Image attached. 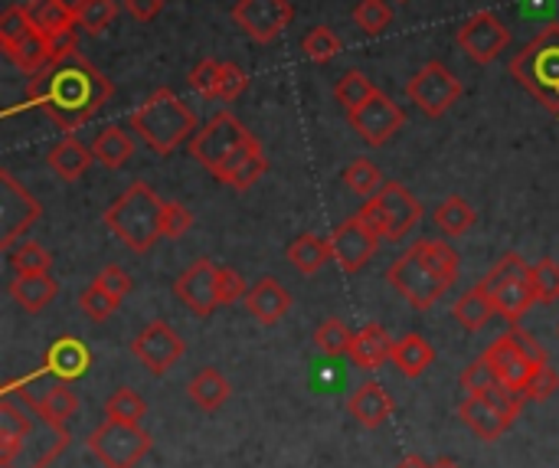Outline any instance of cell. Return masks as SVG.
<instances>
[{"mask_svg":"<svg viewBox=\"0 0 559 468\" xmlns=\"http://www.w3.org/2000/svg\"><path fill=\"white\" fill-rule=\"evenodd\" d=\"M111 95H115L111 79H105V72H98L72 46L62 56H56L43 72L33 75L26 105L43 108L66 134H72L75 128L92 121L98 108L111 102Z\"/></svg>","mask_w":559,"mask_h":468,"instance_id":"6da1fadb","label":"cell"},{"mask_svg":"<svg viewBox=\"0 0 559 468\" xmlns=\"http://www.w3.org/2000/svg\"><path fill=\"white\" fill-rule=\"evenodd\" d=\"M265 167H269V161H265V154H262V144L252 141L249 148H242V151L216 174V180L226 184V187H233V190H249V187L265 174Z\"/></svg>","mask_w":559,"mask_h":468,"instance_id":"603a6c76","label":"cell"},{"mask_svg":"<svg viewBox=\"0 0 559 468\" xmlns=\"http://www.w3.org/2000/svg\"><path fill=\"white\" fill-rule=\"evenodd\" d=\"M39 217H43L39 200L10 171H0V249H13V243Z\"/></svg>","mask_w":559,"mask_h":468,"instance_id":"30bf717a","label":"cell"},{"mask_svg":"<svg viewBox=\"0 0 559 468\" xmlns=\"http://www.w3.org/2000/svg\"><path fill=\"white\" fill-rule=\"evenodd\" d=\"M219 75H223V62L216 59H200L190 69V85L203 95V98H219Z\"/></svg>","mask_w":559,"mask_h":468,"instance_id":"c3c4849f","label":"cell"},{"mask_svg":"<svg viewBox=\"0 0 559 468\" xmlns=\"http://www.w3.org/2000/svg\"><path fill=\"white\" fill-rule=\"evenodd\" d=\"M75 410H79V400H75V394L66 387V381H62V384L46 387L43 400L36 403L39 420H43V423H49V426H66V420H72V417H75Z\"/></svg>","mask_w":559,"mask_h":468,"instance_id":"836d02e7","label":"cell"},{"mask_svg":"<svg viewBox=\"0 0 559 468\" xmlns=\"http://www.w3.org/2000/svg\"><path fill=\"white\" fill-rule=\"evenodd\" d=\"M164 200L151 190V184L134 180L102 217V223L138 256L151 253V246L164 236L160 233Z\"/></svg>","mask_w":559,"mask_h":468,"instance_id":"7a4b0ae2","label":"cell"},{"mask_svg":"<svg viewBox=\"0 0 559 468\" xmlns=\"http://www.w3.org/2000/svg\"><path fill=\"white\" fill-rule=\"evenodd\" d=\"M455 39H459V49H462L472 62L488 66V62H495V59L511 46V26H508L498 13L478 10V13H472V16L459 26Z\"/></svg>","mask_w":559,"mask_h":468,"instance_id":"9c48e42d","label":"cell"},{"mask_svg":"<svg viewBox=\"0 0 559 468\" xmlns=\"http://www.w3.org/2000/svg\"><path fill=\"white\" fill-rule=\"evenodd\" d=\"M481 358L491 364V371L498 374V381H501L504 387L518 390V394H524V387H527V381H531L534 367H540V364H531V361L514 348V341H511L508 335H504V338H498V341H495Z\"/></svg>","mask_w":559,"mask_h":468,"instance_id":"d6986e66","label":"cell"},{"mask_svg":"<svg viewBox=\"0 0 559 468\" xmlns=\"http://www.w3.org/2000/svg\"><path fill=\"white\" fill-rule=\"evenodd\" d=\"M393 468H432L426 459H419V456H406V459H400Z\"/></svg>","mask_w":559,"mask_h":468,"instance_id":"680465c9","label":"cell"},{"mask_svg":"<svg viewBox=\"0 0 559 468\" xmlns=\"http://www.w3.org/2000/svg\"><path fill=\"white\" fill-rule=\"evenodd\" d=\"M95 282H98L102 289H108L115 299H124V295L134 289V282L128 279V272H124L121 266H105V269L95 276Z\"/></svg>","mask_w":559,"mask_h":468,"instance_id":"9f6ffc18","label":"cell"},{"mask_svg":"<svg viewBox=\"0 0 559 468\" xmlns=\"http://www.w3.org/2000/svg\"><path fill=\"white\" fill-rule=\"evenodd\" d=\"M301 52H305L311 62L324 66V62H331V59L341 52V39H337V33H334L331 26H314V30L301 39Z\"/></svg>","mask_w":559,"mask_h":468,"instance_id":"7bdbcfd3","label":"cell"},{"mask_svg":"<svg viewBox=\"0 0 559 468\" xmlns=\"http://www.w3.org/2000/svg\"><path fill=\"white\" fill-rule=\"evenodd\" d=\"M495 384H501L498 381V374L491 371V364L485 361V358H478V361H472L465 371H462V390L472 397V394H485V390H491Z\"/></svg>","mask_w":559,"mask_h":468,"instance_id":"681fc988","label":"cell"},{"mask_svg":"<svg viewBox=\"0 0 559 468\" xmlns=\"http://www.w3.org/2000/svg\"><path fill=\"white\" fill-rule=\"evenodd\" d=\"M216 276H219V266H213L210 259H197V262L174 282L177 299H180L197 318H210V315L219 308Z\"/></svg>","mask_w":559,"mask_h":468,"instance_id":"2e32d148","label":"cell"},{"mask_svg":"<svg viewBox=\"0 0 559 468\" xmlns=\"http://www.w3.org/2000/svg\"><path fill=\"white\" fill-rule=\"evenodd\" d=\"M380 207V223H383V239H403L409 236V230L423 220V203L400 184V180H386L383 190L373 197Z\"/></svg>","mask_w":559,"mask_h":468,"instance_id":"9a60e30c","label":"cell"},{"mask_svg":"<svg viewBox=\"0 0 559 468\" xmlns=\"http://www.w3.org/2000/svg\"><path fill=\"white\" fill-rule=\"evenodd\" d=\"M75 13H79V26L92 36H98L105 26L115 23L118 16V3L115 0H75Z\"/></svg>","mask_w":559,"mask_h":468,"instance_id":"ab89813d","label":"cell"},{"mask_svg":"<svg viewBox=\"0 0 559 468\" xmlns=\"http://www.w3.org/2000/svg\"><path fill=\"white\" fill-rule=\"evenodd\" d=\"M121 299H115L108 289H102L98 282H92L82 295H79V308L92 318V321H108L118 312Z\"/></svg>","mask_w":559,"mask_h":468,"instance_id":"bcb514c9","label":"cell"},{"mask_svg":"<svg viewBox=\"0 0 559 468\" xmlns=\"http://www.w3.org/2000/svg\"><path fill=\"white\" fill-rule=\"evenodd\" d=\"M10 468H13V466H10Z\"/></svg>","mask_w":559,"mask_h":468,"instance_id":"be15d7a7","label":"cell"},{"mask_svg":"<svg viewBox=\"0 0 559 468\" xmlns=\"http://www.w3.org/2000/svg\"><path fill=\"white\" fill-rule=\"evenodd\" d=\"M436 351L423 335H406L393 344V364L406 374V377H419L432 367Z\"/></svg>","mask_w":559,"mask_h":468,"instance_id":"d6a6232c","label":"cell"},{"mask_svg":"<svg viewBox=\"0 0 559 468\" xmlns=\"http://www.w3.org/2000/svg\"><path fill=\"white\" fill-rule=\"evenodd\" d=\"M373 92H377V85H373L360 69L344 72V75H341V82L334 85V98H337V105H341L344 112H354V108H357V105H364Z\"/></svg>","mask_w":559,"mask_h":468,"instance_id":"74e56055","label":"cell"},{"mask_svg":"<svg viewBox=\"0 0 559 468\" xmlns=\"http://www.w3.org/2000/svg\"><path fill=\"white\" fill-rule=\"evenodd\" d=\"M328 239H331V253H334V262L341 266V272L354 276V272H360V269L377 256L383 236H380L370 223H364V220L354 213V217L344 220Z\"/></svg>","mask_w":559,"mask_h":468,"instance_id":"7c38bea8","label":"cell"},{"mask_svg":"<svg viewBox=\"0 0 559 468\" xmlns=\"http://www.w3.org/2000/svg\"><path fill=\"white\" fill-rule=\"evenodd\" d=\"M10 295L26 315H36L59 295V282L49 272H26L10 282Z\"/></svg>","mask_w":559,"mask_h":468,"instance_id":"7402d4cb","label":"cell"},{"mask_svg":"<svg viewBox=\"0 0 559 468\" xmlns=\"http://www.w3.org/2000/svg\"><path fill=\"white\" fill-rule=\"evenodd\" d=\"M131 131L144 138V144L154 154H170L183 144V138L197 134V115L193 108L177 98L170 89H157L141 108L131 112Z\"/></svg>","mask_w":559,"mask_h":468,"instance_id":"3957f363","label":"cell"},{"mask_svg":"<svg viewBox=\"0 0 559 468\" xmlns=\"http://www.w3.org/2000/svg\"><path fill=\"white\" fill-rule=\"evenodd\" d=\"M246 308H249V315H252L259 325L272 328V325H278V321L288 315L292 295H288V289H285L275 276H262L255 285H249V292H246Z\"/></svg>","mask_w":559,"mask_h":468,"instance_id":"ac0fdd59","label":"cell"},{"mask_svg":"<svg viewBox=\"0 0 559 468\" xmlns=\"http://www.w3.org/2000/svg\"><path fill=\"white\" fill-rule=\"evenodd\" d=\"M249 85V75L242 66L236 62H223V75H219V102H236Z\"/></svg>","mask_w":559,"mask_h":468,"instance_id":"db71d44e","label":"cell"},{"mask_svg":"<svg viewBox=\"0 0 559 468\" xmlns=\"http://www.w3.org/2000/svg\"><path fill=\"white\" fill-rule=\"evenodd\" d=\"M29 433H33V423H29L26 410H20L10 400H3L0 403V466H13V459L23 449Z\"/></svg>","mask_w":559,"mask_h":468,"instance_id":"d4e9b609","label":"cell"},{"mask_svg":"<svg viewBox=\"0 0 559 468\" xmlns=\"http://www.w3.org/2000/svg\"><path fill=\"white\" fill-rule=\"evenodd\" d=\"M85 446L105 468H134L151 453V436L141 430V423L105 420L85 440Z\"/></svg>","mask_w":559,"mask_h":468,"instance_id":"52a82bcc","label":"cell"},{"mask_svg":"<svg viewBox=\"0 0 559 468\" xmlns=\"http://www.w3.org/2000/svg\"><path fill=\"white\" fill-rule=\"evenodd\" d=\"M393 338H390V331L383 328V325H367V328H360L357 335H354V341H350V361L360 367V371H377V367H383L386 361H393Z\"/></svg>","mask_w":559,"mask_h":468,"instance_id":"44dd1931","label":"cell"},{"mask_svg":"<svg viewBox=\"0 0 559 468\" xmlns=\"http://www.w3.org/2000/svg\"><path fill=\"white\" fill-rule=\"evenodd\" d=\"M462 82L455 79V72L449 66H442L439 59L426 62L409 82H406V98L429 118H442L459 98H462Z\"/></svg>","mask_w":559,"mask_h":468,"instance_id":"ba28073f","label":"cell"},{"mask_svg":"<svg viewBox=\"0 0 559 468\" xmlns=\"http://www.w3.org/2000/svg\"><path fill=\"white\" fill-rule=\"evenodd\" d=\"M344 184L357 194V197H364V200H370V197H377L380 190H383V174H380V167L373 164V161H367V157H357L347 171H344Z\"/></svg>","mask_w":559,"mask_h":468,"instance_id":"8d00e7d4","label":"cell"},{"mask_svg":"<svg viewBox=\"0 0 559 468\" xmlns=\"http://www.w3.org/2000/svg\"><path fill=\"white\" fill-rule=\"evenodd\" d=\"M131 354L154 374V377H164L183 354H187V344L183 338L167 325V321H151L144 325V331L131 341Z\"/></svg>","mask_w":559,"mask_h":468,"instance_id":"5bb4252c","label":"cell"},{"mask_svg":"<svg viewBox=\"0 0 559 468\" xmlns=\"http://www.w3.org/2000/svg\"><path fill=\"white\" fill-rule=\"evenodd\" d=\"M386 282L419 312H429L445 292L449 285L442 282V276L429 266V259L423 256L419 243L409 246L390 269H386Z\"/></svg>","mask_w":559,"mask_h":468,"instance_id":"8992f818","label":"cell"},{"mask_svg":"<svg viewBox=\"0 0 559 468\" xmlns=\"http://www.w3.org/2000/svg\"><path fill=\"white\" fill-rule=\"evenodd\" d=\"M92 154H95V161H98L102 167L118 171V167H124V164L134 157V141H131V134H128L124 128L108 125V128H102V131L95 134Z\"/></svg>","mask_w":559,"mask_h":468,"instance_id":"4316f807","label":"cell"},{"mask_svg":"<svg viewBox=\"0 0 559 468\" xmlns=\"http://www.w3.org/2000/svg\"><path fill=\"white\" fill-rule=\"evenodd\" d=\"M531 282L537 289V299L540 302H557L559 299V266L554 259H540L531 266Z\"/></svg>","mask_w":559,"mask_h":468,"instance_id":"7dc6e473","label":"cell"},{"mask_svg":"<svg viewBox=\"0 0 559 468\" xmlns=\"http://www.w3.org/2000/svg\"><path fill=\"white\" fill-rule=\"evenodd\" d=\"M557 390H559V374L550 367V364H540V367H534V374H531V381H527V387H524V397L540 403V400H550Z\"/></svg>","mask_w":559,"mask_h":468,"instance_id":"f907efd6","label":"cell"},{"mask_svg":"<svg viewBox=\"0 0 559 468\" xmlns=\"http://www.w3.org/2000/svg\"><path fill=\"white\" fill-rule=\"evenodd\" d=\"M557 338H559V328H557Z\"/></svg>","mask_w":559,"mask_h":468,"instance_id":"6125c7cd","label":"cell"},{"mask_svg":"<svg viewBox=\"0 0 559 468\" xmlns=\"http://www.w3.org/2000/svg\"><path fill=\"white\" fill-rule=\"evenodd\" d=\"M524 276H531V266L524 262V256L521 253H504L495 266H491V272L478 282L488 295H495L501 285H508V282H514V279H524Z\"/></svg>","mask_w":559,"mask_h":468,"instance_id":"f35d334b","label":"cell"},{"mask_svg":"<svg viewBox=\"0 0 559 468\" xmlns=\"http://www.w3.org/2000/svg\"><path fill=\"white\" fill-rule=\"evenodd\" d=\"M187 394H190V400L200 407V410H206V413H216L226 400H229V381L216 371V367H203L190 384H187Z\"/></svg>","mask_w":559,"mask_h":468,"instance_id":"4dcf8cb0","label":"cell"},{"mask_svg":"<svg viewBox=\"0 0 559 468\" xmlns=\"http://www.w3.org/2000/svg\"><path fill=\"white\" fill-rule=\"evenodd\" d=\"M511 75L559 118V23L544 26L514 59Z\"/></svg>","mask_w":559,"mask_h":468,"instance_id":"277c9868","label":"cell"},{"mask_svg":"<svg viewBox=\"0 0 559 468\" xmlns=\"http://www.w3.org/2000/svg\"><path fill=\"white\" fill-rule=\"evenodd\" d=\"M92 161H95L92 148H85L75 134H66V138L46 154V164H49L52 174L62 177V180H79V177L88 171Z\"/></svg>","mask_w":559,"mask_h":468,"instance_id":"484cf974","label":"cell"},{"mask_svg":"<svg viewBox=\"0 0 559 468\" xmlns=\"http://www.w3.org/2000/svg\"><path fill=\"white\" fill-rule=\"evenodd\" d=\"M393 397L386 394L383 384L367 381L360 384L350 397H347V413L364 426V430H380L390 417H393Z\"/></svg>","mask_w":559,"mask_h":468,"instance_id":"ffe728a7","label":"cell"},{"mask_svg":"<svg viewBox=\"0 0 559 468\" xmlns=\"http://www.w3.org/2000/svg\"><path fill=\"white\" fill-rule=\"evenodd\" d=\"M396 3H409V0H396Z\"/></svg>","mask_w":559,"mask_h":468,"instance_id":"94428289","label":"cell"},{"mask_svg":"<svg viewBox=\"0 0 559 468\" xmlns=\"http://www.w3.org/2000/svg\"><path fill=\"white\" fill-rule=\"evenodd\" d=\"M7 256H10V266L16 269V276H26V272H49V266H52V256H49L39 243H33V239H26V243L7 249Z\"/></svg>","mask_w":559,"mask_h":468,"instance_id":"ee69618b","label":"cell"},{"mask_svg":"<svg viewBox=\"0 0 559 468\" xmlns=\"http://www.w3.org/2000/svg\"><path fill=\"white\" fill-rule=\"evenodd\" d=\"M350 341H354V331H350L341 318H328V321H321V328L314 331L318 351H321V354H331V358L347 354V351H350Z\"/></svg>","mask_w":559,"mask_h":468,"instance_id":"60d3db41","label":"cell"},{"mask_svg":"<svg viewBox=\"0 0 559 468\" xmlns=\"http://www.w3.org/2000/svg\"><path fill=\"white\" fill-rule=\"evenodd\" d=\"M459 420H462L481 443H498V440L514 426V417H511V413L498 410L495 403H488V400L478 397V394H472V397L462 400Z\"/></svg>","mask_w":559,"mask_h":468,"instance_id":"e0dca14e","label":"cell"},{"mask_svg":"<svg viewBox=\"0 0 559 468\" xmlns=\"http://www.w3.org/2000/svg\"><path fill=\"white\" fill-rule=\"evenodd\" d=\"M347 121L360 134V141H367L370 148H383L406 125V112L386 92L377 89L364 105L347 112Z\"/></svg>","mask_w":559,"mask_h":468,"instance_id":"8fae6325","label":"cell"},{"mask_svg":"<svg viewBox=\"0 0 559 468\" xmlns=\"http://www.w3.org/2000/svg\"><path fill=\"white\" fill-rule=\"evenodd\" d=\"M495 308H498V315L501 318H508L511 325H518L540 299H537V289H534V282H531V276H524V279H514V282H508V285H501L495 295Z\"/></svg>","mask_w":559,"mask_h":468,"instance_id":"83f0119b","label":"cell"},{"mask_svg":"<svg viewBox=\"0 0 559 468\" xmlns=\"http://www.w3.org/2000/svg\"><path fill=\"white\" fill-rule=\"evenodd\" d=\"M144 413H147V403L141 400V394H134V390H128V387L115 390V394L108 397V403H105V417H108V420L141 423Z\"/></svg>","mask_w":559,"mask_h":468,"instance_id":"b9f144b4","label":"cell"},{"mask_svg":"<svg viewBox=\"0 0 559 468\" xmlns=\"http://www.w3.org/2000/svg\"><path fill=\"white\" fill-rule=\"evenodd\" d=\"M255 141V134L233 115V112H216L193 138H190V154L197 164H203L213 177L242 151Z\"/></svg>","mask_w":559,"mask_h":468,"instance_id":"5b68a950","label":"cell"},{"mask_svg":"<svg viewBox=\"0 0 559 468\" xmlns=\"http://www.w3.org/2000/svg\"><path fill=\"white\" fill-rule=\"evenodd\" d=\"M432 468H462V466H459L455 459H449V456H442V459H436V463H432Z\"/></svg>","mask_w":559,"mask_h":468,"instance_id":"91938a15","label":"cell"},{"mask_svg":"<svg viewBox=\"0 0 559 468\" xmlns=\"http://www.w3.org/2000/svg\"><path fill=\"white\" fill-rule=\"evenodd\" d=\"M29 13H33L36 26L52 39H72V30L79 26L75 3H69V0H33Z\"/></svg>","mask_w":559,"mask_h":468,"instance_id":"cb8c5ba5","label":"cell"},{"mask_svg":"<svg viewBox=\"0 0 559 468\" xmlns=\"http://www.w3.org/2000/svg\"><path fill=\"white\" fill-rule=\"evenodd\" d=\"M295 20V7L288 0H236L233 23L255 43H272Z\"/></svg>","mask_w":559,"mask_h":468,"instance_id":"4fadbf2b","label":"cell"},{"mask_svg":"<svg viewBox=\"0 0 559 468\" xmlns=\"http://www.w3.org/2000/svg\"><path fill=\"white\" fill-rule=\"evenodd\" d=\"M88 367V351L75 338H59L46 354V371L59 381H75Z\"/></svg>","mask_w":559,"mask_h":468,"instance_id":"f546056e","label":"cell"},{"mask_svg":"<svg viewBox=\"0 0 559 468\" xmlns=\"http://www.w3.org/2000/svg\"><path fill=\"white\" fill-rule=\"evenodd\" d=\"M419 249H423V256L429 259V266L442 276V282L452 289V285L459 282V272H462L459 253H455L445 239H419Z\"/></svg>","mask_w":559,"mask_h":468,"instance_id":"d590c367","label":"cell"},{"mask_svg":"<svg viewBox=\"0 0 559 468\" xmlns=\"http://www.w3.org/2000/svg\"><path fill=\"white\" fill-rule=\"evenodd\" d=\"M475 220H478V213H475V207L465 197H445L436 207V226L445 236H465L475 226Z\"/></svg>","mask_w":559,"mask_h":468,"instance_id":"e575fe53","label":"cell"},{"mask_svg":"<svg viewBox=\"0 0 559 468\" xmlns=\"http://www.w3.org/2000/svg\"><path fill=\"white\" fill-rule=\"evenodd\" d=\"M452 315H455V321H459L465 331H481V328L498 315V308H495V299H491L481 285H475L472 292H465V295L455 302Z\"/></svg>","mask_w":559,"mask_h":468,"instance_id":"1f68e13d","label":"cell"},{"mask_svg":"<svg viewBox=\"0 0 559 468\" xmlns=\"http://www.w3.org/2000/svg\"><path fill=\"white\" fill-rule=\"evenodd\" d=\"M354 23L367 33V36H380L390 23H393V10L386 0H360L354 7Z\"/></svg>","mask_w":559,"mask_h":468,"instance_id":"f6af8a7d","label":"cell"},{"mask_svg":"<svg viewBox=\"0 0 559 468\" xmlns=\"http://www.w3.org/2000/svg\"><path fill=\"white\" fill-rule=\"evenodd\" d=\"M508 338L514 341V348L531 361V364H550V358H547V351H544V344L531 335V331H524L521 325H514L511 331H508Z\"/></svg>","mask_w":559,"mask_h":468,"instance_id":"11a10c76","label":"cell"},{"mask_svg":"<svg viewBox=\"0 0 559 468\" xmlns=\"http://www.w3.org/2000/svg\"><path fill=\"white\" fill-rule=\"evenodd\" d=\"M288 262H292L301 276L321 272L328 262H334L331 239H321V236H314V233H301V236L288 246Z\"/></svg>","mask_w":559,"mask_h":468,"instance_id":"f1b7e54d","label":"cell"},{"mask_svg":"<svg viewBox=\"0 0 559 468\" xmlns=\"http://www.w3.org/2000/svg\"><path fill=\"white\" fill-rule=\"evenodd\" d=\"M124 10L141 23H151L164 10V0H124Z\"/></svg>","mask_w":559,"mask_h":468,"instance_id":"6f0895ef","label":"cell"},{"mask_svg":"<svg viewBox=\"0 0 559 468\" xmlns=\"http://www.w3.org/2000/svg\"><path fill=\"white\" fill-rule=\"evenodd\" d=\"M190 226H193V213H190L183 203H164L160 233H164L167 239H180Z\"/></svg>","mask_w":559,"mask_h":468,"instance_id":"816d5d0a","label":"cell"},{"mask_svg":"<svg viewBox=\"0 0 559 468\" xmlns=\"http://www.w3.org/2000/svg\"><path fill=\"white\" fill-rule=\"evenodd\" d=\"M216 292H219V305H233V302L246 299L249 285H246V279H242L236 269H229V266H219V276H216Z\"/></svg>","mask_w":559,"mask_h":468,"instance_id":"f5cc1de1","label":"cell"}]
</instances>
